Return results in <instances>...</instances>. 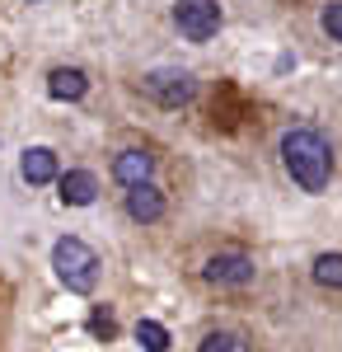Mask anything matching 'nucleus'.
<instances>
[{
	"label": "nucleus",
	"instance_id": "1",
	"mask_svg": "<svg viewBox=\"0 0 342 352\" xmlns=\"http://www.w3.org/2000/svg\"><path fill=\"white\" fill-rule=\"evenodd\" d=\"M282 164H286V174L305 192H323L328 179H333V151L310 127H295V132L282 136Z\"/></svg>",
	"mask_w": 342,
	"mask_h": 352
},
{
	"label": "nucleus",
	"instance_id": "6",
	"mask_svg": "<svg viewBox=\"0 0 342 352\" xmlns=\"http://www.w3.org/2000/svg\"><path fill=\"white\" fill-rule=\"evenodd\" d=\"M127 217L141 221V226H155L164 217V192L155 184H132L127 188Z\"/></svg>",
	"mask_w": 342,
	"mask_h": 352
},
{
	"label": "nucleus",
	"instance_id": "12",
	"mask_svg": "<svg viewBox=\"0 0 342 352\" xmlns=\"http://www.w3.org/2000/svg\"><path fill=\"white\" fill-rule=\"evenodd\" d=\"M315 282L319 287H342V254H319L315 258Z\"/></svg>",
	"mask_w": 342,
	"mask_h": 352
},
{
	"label": "nucleus",
	"instance_id": "5",
	"mask_svg": "<svg viewBox=\"0 0 342 352\" xmlns=\"http://www.w3.org/2000/svg\"><path fill=\"white\" fill-rule=\"evenodd\" d=\"M253 258L249 254H239V249H225V254H211L202 277H207L211 287H249L253 282Z\"/></svg>",
	"mask_w": 342,
	"mask_h": 352
},
{
	"label": "nucleus",
	"instance_id": "15",
	"mask_svg": "<svg viewBox=\"0 0 342 352\" xmlns=\"http://www.w3.org/2000/svg\"><path fill=\"white\" fill-rule=\"evenodd\" d=\"M89 329H94L99 338H113V333H117V324H113V315H108V310H94V320H89Z\"/></svg>",
	"mask_w": 342,
	"mask_h": 352
},
{
	"label": "nucleus",
	"instance_id": "8",
	"mask_svg": "<svg viewBox=\"0 0 342 352\" xmlns=\"http://www.w3.org/2000/svg\"><path fill=\"white\" fill-rule=\"evenodd\" d=\"M19 174H24V184H52L56 174V151H47V146H28L24 160H19Z\"/></svg>",
	"mask_w": 342,
	"mask_h": 352
},
{
	"label": "nucleus",
	"instance_id": "14",
	"mask_svg": "<svg viewBox=\"0 0 342 352\" xmlns=\"http://www.w3.org/2000/svg\"><path fill=\"white\" fill-rule=\"evenodd\" d=\"M323 33H328L333 43H342V0H338V5H328V10H323Z\"/></svg>",
	"mask_w": 342,
	"mask_h": 352
},
{
	"label": "nucleus",
	"instance_id": "3",
	"mask_svg": "<svg viewBox=\"0 0 342 352\" xmlns=\"http://www.w3.org/2000/svg\"><path fill=\"white\" fill-rule=\"evenodd\" d=\"M174 24H179V33L187 43H207L220 28V5L216 0H179L174 5Z\"/></svg>",
	"mask_w": 342,
	"mask_h": 352
},
{
	"label": "nucleus",
	"instance_id": "13",
	"mask_svg": "<svg viewBox=\"0 0 342 352\" xmlns=\"http://www.w3.org/2000/svg\"><path fill=\"white\" fill-rule=\"evenodd\" d=\"M197 352H249V348H244V338H235V333H207Z\"/></svg>",
	"mask_w": 342,
	"mask_h": 352
},
{
	"label": "nucleus",
	"instance_id": "9",
	"mask_svg": "<svg viewBox=\"0 0 342 352\" xmlns=\"http://www.w3.org/2000/svg\"><path fill=\"white\" fill-rule=\"evenodd\" d=\"M113 174H117V184H150V174H155V155H146V151H122L117 160H113Z\"/></svg>",
	"mask_w": 342,
	"mask_h": 352
},
{
	"label": "nucleus",
	"instance_id": "11",
	"mask_svg": "<svg viewBox=\"0 0 342 352\" xmlns=\"http://www.w3.org/2000/svg\"><path fill=\"white\" fill-rule=\"evenodd\" d=\"M136 343L146 352H164L169 348V329L155 324V320H141V324H136Z\"/></svg>",
	"mask_w": 342,
	"mask_h": 352
},
{
	"label": "nucleus",
	"instance_id": "10",
	"mask_svg": "<svg viewBox=\"0 0 342 352\" xmlns=\"http://www.w3.org/2000/svg\"><path fill=\"white\" fill-rule=\"evenodd\" d=\"M84 89H89V80H84V71H76V66H56L52 76H47V94L52 99L76 104V99H84Z\"/></svg>",
	"mask_w": 342,
	"mask_h": 352
},
{
	"label": "nucleus",
	"instance_id": "2",
	"mask_svg": "<svg viewBox=\"0 0 342 352\" xmlns=\"http://www.w3.org/2000/svg\"><path fill=\"white\" fill-rule=\"evenodd\" d=\"M52 268H56V277H61V287H66V292L84 296V292H94V277H99V254H94L84 240L66 235V240H56V249H52Z\"/></svg>",
	"mask_w": 342,
	"mask_h": 352
},
{
	"label": "nucleus",
	"instance_id": "7",
	"mask_svg": "<svg viewBox=\"0 0 342 352\" xmlns=\"http://www.w3.org/2000/svg\"><path fill=\"white\" fill-rule=\"evenodd\" d=\"M56 188H61L66 207H89L99 197V179L89 169H66V174H56Z\"/></svg>",
	"mask_w": 342,
	"mask_h": 352
},
{
	"label": "nucleus",
	"instance_id": "4",
	"mask_svg": "<svg viewBox=\"0 0 342 352\" xmlns=\"http://www.w3.org/2000/svg\"><path fill=\"white\" fill-rule=\"evenodd\" d=\"M141 89L155 99L159 109H183L187 99H192V76L187 71H174V66H164V71H150L146 80H141Z\"/></svg>",
	"mask_w": 342,
	"mask_h": 352
}]
</instances>
